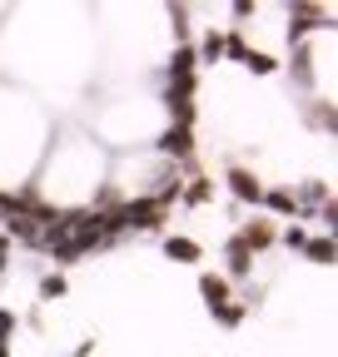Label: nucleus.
Listing matches in <instances>:
<instances>
[{
  "instance_id": "obj_13",
  "label": "nucleus",
  "mask_w": 338,
  "mask_h": 357,
  "mask_svg": "<svg viewBox=\"0 0 338 357\" xmlns=\"http://www.w3.org/2000/svg\"><path fill=\"white\" fill-rule=\"evenodd\" d=\"M0 268H6V238H0Z\"/></svg>"
},
{
  "instance_id": "obj_9",
  "label": "nucleus",
  "mask_w": 338,
  "mask_h": 357,
  "mask_svg": "<svg viewBox=\"0 0 338 357\" xmlns=\"http://www.w3.org/2000/svg\"><path fill=\"white\" fill-rule=\"evenodd\" d=\"M184 199H189V204H204V199H209V178H194Z\"/></svg>"
},
{
  "instance_id": "obj_6",
  "label": "nucleus",
  "mask_w": 338,
  "mask_h": 357,
  "mask_svg": "<svg viewBox=\"0 0 338 357\" xmlns=\"http://www.w3.org/2000/svg\"><path fill=\"white\" fill-rule=\"evenodd\" d=\"M194 144H189V124H175L164 134V154H189Z\"/></svg>"
},
{
  "instance_id": "obj_12",
  "label": "nucleus",
  "mask_w": 338,
  "mask_h": 357,
  "mask_svg": "<svg viewBox=\"0 0 338 357\" xmlns=\"http://www.w3.org/2000/svg\"><path fill=\"white\" fill-rule=\"evenodd\" d=\"M284 243H288V248H304V243H309V234H304V229H288V234H284Z\"/></svg>"
},
{
  "instance_id": "obj_11",
  "label": "nucleus",
  "mask_w": 338,
  "mask_h": 357,
  "mask_svg": "<svg viewBox=\"0 0 338 357\" xmlns=\"http://www.w3.org/2000/svg\"><path fill=\"white\" fill-rule=\"evenodd\" d=\"M259 204H269V208H284V213L293 208V199H288V194H269V189H264V199H259Z\"/></svg>"
},
{
  "instance_id": "obj_2",
  "label": "nucleus",
  "mask_w": 338,
  "mask_h": 357,
  "mask_svg": "<svg viewBox=\"0 0 338 357\" xmlns=\"http://www.w3.org/2000/svg\"><path fill=\"white\" fill-rule=\"evenodd\" d=\"M199 288H204L209 312H214V318H219V312L229 307V298H234V293H229V278H219V273H204V283H199Z\"/></svg>"
},
{
  "instance_id": "obj_8",
  "label": "nucleus",
  "mask_w": 338,
  "mask_h": 357,
  "mask_svg": "<svg viewBox=\"0 0 338 357\" xmlns=\"http://www.w3.org/2000/svg\"><path fill=\"white\" fill-rule=\"evenodd\" d=\"M224 55V35L214 30V35H204V60H219Z\"/></svg>"
},
{
  "instance_id": "obj_3",
  "label": "nucleus",
  "mask_w": 338,
  "mask_h": 357,
  "mask_svg": "<svg viewBox=\"0 0 338 357\" xmlns=\"http://www.w3.org/2000/svg\"><path fill=\"white\" fill-rule=\"evenodd\" d=\"M229 189H234L244 204H259V199H264V184H259L249 169H234V174H229Z\"/></svg>"
},
{
  "instance_id": "obj_5",
  "label": "nucleus",
  "mask_w": 338,
  "mask_h": 357,
  "mask_svg": "<svg viewBox=\"0 0 338 357\" xmlns=\"http://www.w3.org/2000/svg\"><path fill=\"white\" fill-rule=\"evenodd\" d=\"M164 253L175 258V263H194V258H199V243H194V238H169Z\"/></svg>"
},
{
  "instance_id": "obj_10",
  "label": "nucleus",
  "mask_w": 338,
  "mask_h": 357,
  "mask_svg": "<svg viewBox=\"0 0 338 357\" xmlns=\"http://www.w3.org/2000/svg\"><path fill=\"white\" fill-rule=\"evenodd\" d=\"M40 293H45V298H60V293H65V278H60V273H50L45 283H40Z\"/></svg>"
},
{
  "instance_id": "obj_14",
  "label": "nucleus",
  "mask_w": 338,
  "mask_h": 357,
  "mask_svg": "<svg viewBox=\"0 0 338 357\" xmlns=\"http://www.w3.org/2000/svg\"><path fill=\"white\" fill-rule=\"evenodd\" d=\"M0 357H6V347H0Z\"/></svg>"
},
{
  "instance_id": "obj_1",
  "label": "nucleus",
  "mask_w": 338,
  "mask_h": 357,
  "mask_svg": "<svg viewBox=\"0 0 338 357\" xmlns=\"http://www.w3.org/2000/svg\"><path fill=\"white\" fill-rule=\"evenodd\" d=\"M274 238H279V234H274V223H269V218H249V223H244V234H239V243H244L249 253H264Z\"/></svg>"
},
{
  "instance_id": "obj_7",
  "label": "nucleus",
  "mask_w": 338,
  "mask_h": 357,
  "mask_svg": "<svg viewBox=\"0 0 338 357\" xmlns=\"http://www.w3.org/2000/svg\"><path fill=\"white\" fill-rule=\"evenodd\" d=\"M304 248L314 253V263H328V258H333V243H328V238H309Z\"/></svg>"
},
{
  "instance_id": "obj_4",
  "label": "nucleus",
  "mask_w": 338,
  "mask_h": 357,
  "mask_svg": "<svg viewBox=\"0 0 338 357\" xmlns=\"http://www.w3.org/2000/svg\"><path fill=\"white\" fill-rule=\"evenodd\" d=\"M249 268H254V253H249L239 238H229V273H234V278H244Z\"/></svg>"
}]
</instances>
